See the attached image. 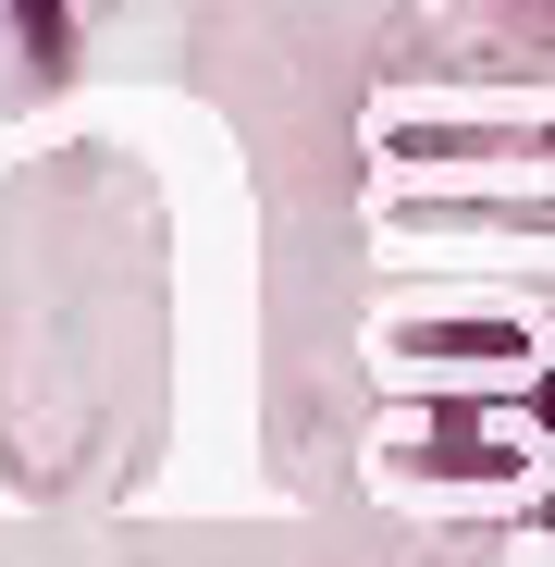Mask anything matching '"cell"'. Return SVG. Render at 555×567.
<instances>
[]
</instances>
